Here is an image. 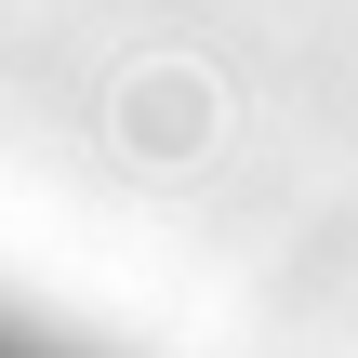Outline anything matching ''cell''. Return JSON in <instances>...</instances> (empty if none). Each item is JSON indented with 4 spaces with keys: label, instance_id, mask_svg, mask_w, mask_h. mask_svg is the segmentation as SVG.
Masks as SVG:
<instances>
[{
    "label": "cell",
    "instance_id": "6da1fadb",
    "mask_svg": "<svg viewBox=\"0 0 358 358\" xmlns=\"http://www.w3.org/2000/svg\"><path fill=\"white\" fill-rule=\"evenodd\" d=\"M0 358H66V345H40L27 319H0Z\"/></svg>",
    "mask_w": 358,
    "mask_h": 358
}]
</instances>
